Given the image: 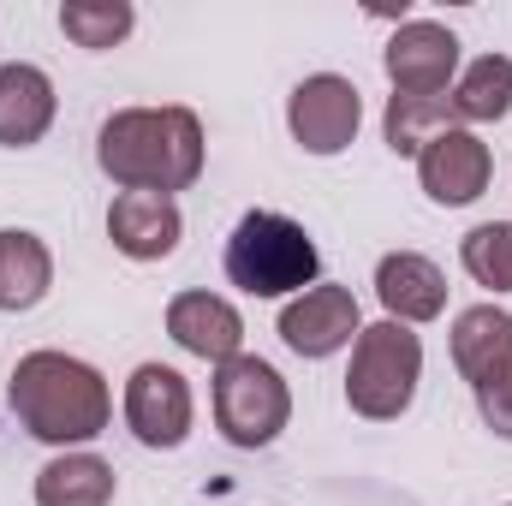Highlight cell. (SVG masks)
Masks as SVG:
<instances>
[{
	"label": "cell",
	"instance_id": "obj_5",
	"mask_svg": "<svg viewBox=\"0 0 512 506\" xmlns=\"http://www.w3.org/2000/svg\"><path fill=\"white\" fill-rule=\"evenodd\" d=\"M286 423H292V393H286V381L268 358L239 352L215 370V429L233 447H251V453L274 447Z\"/></svg>",
	"mask_w": 512,
	"mask_h": 506
},
{
	"label": "cell",
	"instance_id": "obj_22",
	"mask_svg": "<svg viewBox=\"0 0 512 506\" xmlns=\"http://www.w3.org/2000/svg\"><path fill=\"white\" fill-rule=\"evenodd\" d=\"M471 393H477V411H483V423H489L501 441H512V370H501V376H489V381H477Z\"/></svg>",
	"mask_w": 512,
	"mask_h": 506
},
{
	"label": "cell",
	"instance_id": "obj_11",
	"mask_svg": "<svg viewBox=\"0 0 512 506\" xmlns=\"http://www.w3.org/2000/svg\"><path fill=\"white\" fill-rule=\"evenodd\" d=\"M167 334H173L179 352H191V358H203L215 370L245 352V316L221 292H179L167 304Z\"/></svg>",
	"mask_w": 512,
	"mask_h": 506
},
{
	"label": "cell",
	"instance_id": "obj_6",
	"mask_svg": "<svg viewBox=\"0 0 512 506\" xmlns=\"http://www.w3.org/2000/svg\"><path fill=\"white\" fill-rule=\"evenodd\" d=\"M364 126V96L340 72H316L286 96V131L304 155H340Z\"/></svg>",
	"mask_w": 512,
	"mask_h": 506
},
{
	"label": "cell",
	"instance_id": "obj_18",
	"mask_svg": "<svg viewBox=\"0 0 512 506\" xmlns=\"http://www.w3.org/2000/svg\"><path fill=\"white\" fill-rule=\"evenodd\" d=\"M114 465L96 453H60L36 471V506H108Z\"/></svg>",
	"mask_w": 512,
	"mask_h": 506
},
{
	"label": "cell",
	"instance_id": "obj_21",
	"mask_svg": "<svg viewBox=\"0 0 512 506\" xmlns=\"http://www.w3.org/2000/svg\"><path fill=\"white\" fill-rule=\"evenodd\" d=\"M459 262L477 286L512 292V221H483L459 239Z\"/></svg>",
	"mask_w": 512,
	"mask_h": 506
},
{
	"label": "cell",
	"instance_id": "obj_13",
	"mask_svg": "<svg viewBox=\"0 0 512 506\" xmlns=\"http://www.w3.org/2000/svg\"><path fill=\"white\" fill-rule=\"evenodd\" d=\"M376 298H382L387 322H405V328L435 322L447 310V274L417 251H387L376 262Z\"/></svg>",
	"mask_w": 512,
	"mask_h": 506
},
{
	"label": "cell",
	"instance_id": "obj_19",
	"mask_svg": "<svg viewBox=\"0 0 512 506\" xmlns=\"http://www.w3.org/2000/svg\"><path fill=\"white\" fill-rule=\"evenodd\" d=\"M382 131L393 155H423L441 131H453V108L447 96H387Z\"/></svg>",
	"mask_w": 512,
	"mask_h": 506
},
{
	"label": "cell",
	"instance_id": "obj_8",
	"mask_svg": "<svg viewBox=\"0 0 512 506\" xmlns=\"http://www.w3.org/2000/svg\"><path fill=\"white\" fill-rule=\"evenodd\" d=\"M393 96H447V84L459 78V36L435 18H411L393 30L382 54Z\"/></svg>",
	"mask_w": 512,
	"mask_h": 506
},
{
	"label": "cell",
	"instance_id": "obj_12",
	"mask_svg": "<svg viewBox=\"0 0 512 506\" xmlns=\"http://www.w3.org/2000/svg\"><path fill=\"white\" fill-rule=\"evenodd\" d=\"M108 239H114V251L131 256V262H161V256L179 251L185 215H179V203L161 197V191H120L114 209H108Z\"/></svg>",
	"mask_w": 512,
	"mask_h": 506
},
{
	"label": "cell",
	"instance_id": "obj_10",
	"mask_svg": "<svg viewBox=\"0 0 512 506\" xmlns=\"http://www.w3.org/2000/svg\"><path fill=\"white\" fill-rule=\"evenodd\" d=\"M489 179H495V155H489V143H483L477 131H465V126L441 131V137L417 155V185H423L429 203H441V209L477 203V197L489 191Z\"/></svg>",
	"mask_w": 512,
	"mask_h": 506
},
{
	"label": "cell",
	"instance_id": "obj_17",
	"mask_svg": "<svg viewBox=\"0 0 512 506\" xmlns=\"http://www.w3.org/2000/svg\"><path fill=\"white\" fill-rule=\"evenodd\" d=\"M447 108H453V126H459V120H465V126H495V120H507L512 114V60L507 54H477V60L453 78Z\"/></svg>",
	"mask_w": 512,
	"mask_h": 506
},
{
	"label": "cell",
	"instance_id": "obj_7",
	"mask_svg": "<svg viewBox=\"0 0 512 506\" xmlns=\"http://www.w3.org/2000/svg\"><path fill=\"white\" fill-rule=\"evenodd\" d=\"M191 417H197L191 381L179 376L173 364H137V370H131V381H126V429L143 441V447H155V453L185 447Z\"/></svg>",
	"mask_w": 512,
	"mask_h": 506
},
{
	"label": "cell",
	"instance_id": "obj_14",
	"mask_svg": "<svg viewBox=\"0 0 512 506\" xmlns=\"http://www.w3.org/2000/svg\"><path fill=\"white\" fill-rule=\"evenodd\" d=\"M54 78L30 60L0 66V149H30L54 126Z\"/></svg>",
	"mask_w": 512,
	"mask_h": 506
},
{
	"label": "cell",
	"instance_id": "obj_4",
	"mask_svg": "<svg viewBox=\"0 0 512 506\" xmlns=\"http://www.w3.org/2000/svg\"><path fill=\"white\" fill-rule=\"evenodd\" d=\"M423 381V340L405 322H370L352 340V370H346V405L370 423H393L411 411Z\"/></svg>",
	"mask_w": 512,
	"mask_h": 506
},
{
	"label": "cell",
	"instance_id": "obj_15",
	"mask_svg": "<svg viewBox=\"0 0 512 506\" xmlns=\"http://www.w3.org/2000/svg\"><path fill=\"white\" fill-rule=\"evenodd\" d=\"M453 370L471 381H489L512 370V310L501 304H477L453 322Z\"/></svg>",
	"mask_w": 512,
	"mask_h": 506
},
{
	"label": "cell",
	"instance_id": "obj_2",
	"mask_svg": "<svg viewBox=\"0 0 512 506\" xmlns=\"http://www.w3.org/2000/svg\"><path fill=\"white\" fill-rule=\"evenodd\" d=\"M6 405L18 429L48 447H84L114 423V393L102 370L72 352H24L6 381Z\"/></svg>",
	"mask_w": 512,
	"mask_h": 506
},
{
	"label": "cell",
	"instance_id": "obj_3",
	"mask_svg": "<svg viewBox=\"0 0 512 506\" xmlns=\"http://www.w3.org/2000/svg\"><path fill=\"white\" fill-rule=\"evenodd\" d=\"M322 274V256L310 245L304 221L280 209H251L227 239V280L251 298H298Z\"/></svg>",
	"mask_w": 512,
	"mask_h": 506
},
{
	"label": "cell",
	"instance_id": "obj_20",
	"mask_svg": "<svg viewBox=\"0 0 512 506\" xmlns=\"http://www.w3.org/2000/svg\"><path fill=\"white\" fill-rule=\"evenodd\" d=\"M131 24H137L131 0H66V6H60V30H66L78 48H90V54L120 48L131 36Z\"/></svg>",
	"mask_w": 512,
	"mask_h": 506
},
{
	"label": "cell",
	"instance_id": "obj_1",
	"mask_svg": "<svg viewBox=\"0 0 512 506\" xmlns=\"http://www.w3.org/2000/svg\"><path fill=\"white\" fill-rule=\"evenodd\" d=\"M96 167L120 191H191L203 179V120L191 108H120L96 131Z\"/></svg>",
	"mask_w": 512,
	"mask_h": 506
},
{
	"label": "cell",
	"instance_id": "obj_9",
	"mask_svg": "<svg viewBox=\"0 0 512 506\" xmlns=\"http://www.w3.org/2000/svg\"><path fill=\"white\" fill-rule=\"evenodd\" d=\"M358 334H364V316H358L352 286H310V292L286 298V310H280V340L298 358H334Z\"/></svg>",
	"mask_w": 512,
	"mask_h": 506
},
{
	"label": "cell",
	"instance_id": "obj_16",
	"mask_svg": "<svg viewBox=\"0 0 512 506\" xmlns=\"http://www.w3.org/2000/svg\"><path fill=\"white\" fill-rule=\"evenodd\" d=\"M48 286H54V251L24 227H0V310L6 316L36 310Z\"/></svg>",
	"mask_w": 512,
	"mask_h": 506
}]
</instances>
